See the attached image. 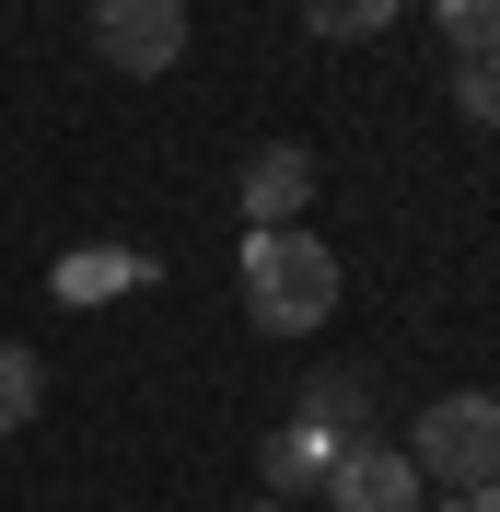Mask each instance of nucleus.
I'll list each match as a JSON object with an SVG mask.
<instances>
[{"mask_svg":"<svg viewBox=\"0 0 500 512\" xmlns=\"http://www.w3.org/2000/svg\"><path fill=\"white\" fill-rule=\"evenodd\" d=\"M245 315L268 326V338H314V326L338 315V256L314 245L303 222L245 233Z\"/></svg>","mask_w":500,"mask_h":512,"instance_id":"obj_1","label":"nucleus"},{"mask_svg":"<svg viewBox=\"0 0 500 512\" xmlns=\"http://www.w3.org/2000/svg\"><path fill=\"white\" fill-rule=\"evenodd\" d=\"M407 466L431 489H500V396H431L419 408V443H407Z\"/></svg>","mask_w":500,"mask_h":512,"instance_id":"obj_2","label":"nucleus"},{"mask_svg":"<svg viewBox=\"0 0 500 512\" xmlns=\"http://www.w3.org/2000/svg\"><path fill=\"white\" fill-rule=\"evenodd\" d=\"M94 59L152 82V70L187 59V0H94Z\"/></svg>","mask_w":500,"mask_h":512,"instance_id":"obj_3","label":"nucleus"},{"mask_svg":"<svg viewBox=\"0 0 500 512\" xmlns=\"http://www.w3.org/2000/svg\"><path fill=\"white\" fill-rule=\"evenodd\" d=\"M326 501L338 512H431V478H419L396 443H349L338 466H326Z\"/></svg>","mask_w":500,"mask_h":512,"instance_id":"obj_4","label":"nucleus"},{"mask_svg":"<svg viewBox=\"0 0 500 512\" xmlns=\"http://www.w3.org/2000/svg\"><path fill=\"white\" fill-rule=\"evenodd\" d=\"M314 210V152L303 140H268V152L245 163V233H280Z\"/></svg>","mask_w":500,"mask_h":512,"instance_id":"obj_5","label":"nucleus"},{"mask_svg":"<svg viewBox=\"0 0 500 512\" xmlns=\"http://www.w3.org/2000/svg\"><path fill=\"white\" fill-rule=\"evenodd\" d=\"M349 443H326L314 419H291V431H268V501H303V489H326V466H338Z\"/></svg>","mask_w":500,"mask_h":512,"instance_id":"obj_6","label":"nucleus"},{"mask_svg":"<svg viewBox=\"0 0 500 512\" xmlns=\"http://www.w3.org/2000/svg\"><path fill=\"white\" fill-rule=\"evenodd\" d=\"M140 280H152V256H128V245L59 256V303H105V291H140Z\"/></svg>","mask_w":500,"mask_h":512,"instance_id":"obj_7","label":"nucleus"},{"mask_svg":"<svg viewBox=\"0 0 500 512\" xmlns=\"http://www.w3.org/2000/svg\"><path fill=\"white\" fill-rule=\"evenodd\" d=\"M361 396H373V384H361V373H314L303 419H314V431H326V443H361V419H373V408H361Z\"/></svg>","mask_w":500,"mask_h":512,"instance_id":"obj_8","label":"nucleus"},{"mask_svg":"<svg viewBox=\"0 0 500 512\" xmlns=\"http://www.w3.org/2000/svg\"><path fill=\"white\" fill-rule=\"evenodd\" d=\"M35 408H47V361H35L24 338H0V431H24Z\"/></svg>","mask_w":500,"mask_h":512,"instance_id":"obj_9","label":"nucleus"},{"mask_svg":"<svg viewBox=\"0 0 500 512\" xmlns=\"http://www.w3.org/2000/svg\"><path fill=\"white\" fill-rule=\"evenodd\" d=\"M384 24H396V0H303V35H326V47H361Z\"/></svg>","mask_w":500,"mask_h":512,"instance_id":"obj_10","label":"nucleus"},{"mask_svg":"<svg viewBox=\"0 0 500 512\" xmlns=\"http://www.w3.org/2000/svg\"><path fill=\"white\" fill-rule=\"evenodd\" d=\"M454 105H466L477 128H500V47H477V59H454Z\"/></svg>","mask_w":500,"mask_h":512,"instance_id":"obj_11","label":"nucleus"},{"mask_svg":"<svg viewBox=\"0 0 500 512\" xmlns=\"http://www.w3.org/2000/svg\"><path fill=\"white\" fill-rule=\"evenodd\" d=\"M442 35H454V59H477V47H500V0H431Z\"/></svg>","mask_w":500,"mask_h":512,"instance_id":"obj_12","label":"nucleus"},{"mask_svg":"<svg viewBox=\"0 0 500 512\" xmlns=\"http://www.w3.org/2000/svg\"><path fill=\"white\" fill-rule=\"evenodd\" d=\"M431 512H500V489H431Z\"/></svg>","mask_w":500,"mask_h":512,"instance_id":"obj_13","label":"nucleus"},{"mask_svg":"<svg viewBox=\"0 0 500 512\" xmlns=\"http://www.w3.org/2000/svg\"><path fill=\"white\" fill-rule=\"evenodd\" d=\"M233 512H303V501H233Z\"/></svg>","mask_w":500,"mask_h":512,"instance_id":"obj_14","label":"nucleus"}]
</instances>
